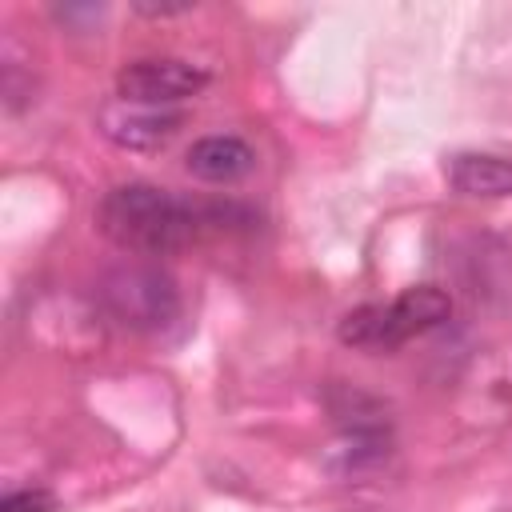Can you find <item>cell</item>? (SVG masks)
Wrapping results in <instances>:
<instances>
[{
	"mask_svg": "<svg viewBox=\"0 0 512 512\" xmlns=\"http://www.w3.org/2000/svg\"><path fill=\"white\" fill-rule=\"evenodd\" d=\"M0 512H56V496L48 488H20L4 496Z\"/></svg>",
	"mask_w": 512,
	"mask_h": 512,
	"instance_id": "cell-8",
	"label": "cell"
},
{
	"mask_svg": "<svg viewBox=\"0 0 512 512\" xmlns=\"http://www.w3.org/2000/svg\"><path fill=\"white\" fill-rule=\"evenodd\" d=\"M96 296L100 308L128 332H168L184 312L180 284L152 260H124L108 268L96 284Z\"/></svg>",
	"mask_w": 512,
	"mask_h": 512,
	"instance_id": "cell-3",
	"label": "cell"
},
{
	"mask_svg": "<svg viewBox=\"0 0 512 512\" xmlns=\"http://www.w3.org/2000/svg\"><path fill=\"white\" fill-rule=\"evenodd\" d=\"M452 316V296L436 284H416L396 292L384 304H360L352 308L336 336L340 344L356 348V352H392L400 344H408L412 336H424L432 328H440Z\"/></svg>",
	"mask_w": 512,
	"mask_h": 512,
	"instance_id": "cell-2",
	"label": "cell"
},
{
	"mask_svg": "<svg viewBox=\"0 0 512 512\" xmlns=\"http://www.w3.org/2000/svg\"><path fill=\"white\" fill-rule=\"evenodd\" d=\"M184 112L180 108H156V104H132L112 96L108 104H100L96 112V128L104 140H112L116 148L128 152H160L180 128H184Z\"/></svg>",
	"mask_w": 512,
	"mask_h": 512,
	"instance_id": "cell-5",
	"label": "cell"
},
{
	"mask_svg": "<svg viewBox=\"0 0 512 512\" xmlns=\"http://www.w3.org/2000/svg\"><path fill=\"white\" fill-rule=\"evenodd\" d=\"M184 168L204 184H236L256 168V152L248 140H240L232 132H212V136L192 140Z\"/></svg>",
	"mask_w": 512,
	"mask_h": 512,
	"instance_id": "cell-6",
	"label": "cell"
},
{
	"mask_svg": "<svg viewBox=\"0 0 512 512\" xmlns=\"http://www.w3.org/2000/svg\"><path fill=\"white\" fill-rule=\"evenodd\" d=\"M444 176L460 196H476V200L512 196V160L496 152H456L444 164Z\"/></svg>",
	"mask_w": 512,
	"mask_h": 512,
	"instance_id": "cell-7",
	"label": "cell"
},
{
	"mask_svg": "<svg viewBox=\"0 0 512 512\" xmlns=\"http://www.w3.org/2000/svg\"><path fill=\"white\" fill-rule=\"evenodd\" d=\"M212 224V208L172 196L168 188L132 180L104 192L96 204V228L124 252L136 256H168L188 248Z\"/></svg>",
	"mask_w": 512,
	"mask_h": 512,
	"instance_id": "cell-1",
	"label": "cell"
},
{
	"mask_svg": "<svg viewBox=\"0 0 512 512\" xmlns=\"http://www.w3.org/2000/svg\"><path fill=\"white\" fill-rule=\"evenodd\" d=\"M204 84H208V72L200 64H188L176 56H140L116 72V96L120 100L156 104V108H172V104L196 96Z\"/></svg>",
	"mask_w": 512,
	"mask_h": 512,
	"instance_id": "cell-4",
	"label": "cell"
}]
</instances>
